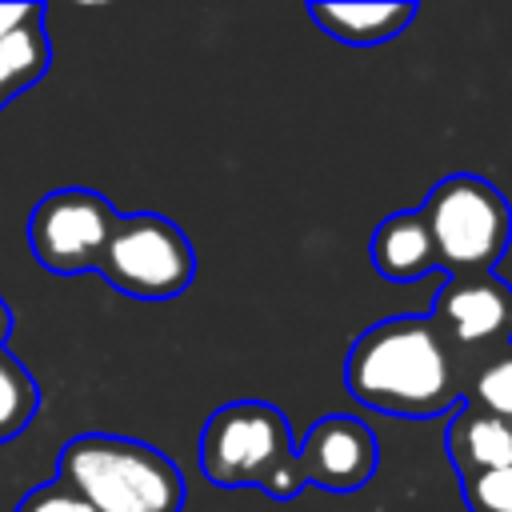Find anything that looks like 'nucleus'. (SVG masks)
Returning <instances> with one entry per match:
<instances>
[{"mask_svg": "<svg viewBox=\"0 0 512 512\" xmlns=\"http://www.w3.org/2000/svg\"><path fill=\"white\" fill-rule=\"evenodd\" d=\"M344 388L364 408L432 420L464 400V380L428 316H392L364 328L344 356Z\"/></svg>", "mask_w": 512, "mask_h": 512, "instance_id": "f257e3e1", "label": "nucleus"}, {"mask_svg": "<svg viewBox=\"0 0 512 512\" xmlns=\"http://www.w3.org/2000/svg\"><path fill=\"white\" fill-rule=\"evenodd\" d=\"M56 480L92 512H180V468L144 440L84 432L60 448Z\"/></svg>", "mask_w": 512, "mask_h": 512, "instance_id": "f03ea898", "label": "nucleus"}, {"mask_svg": "<svg viewBox=\"0 0 512 512\" xmlns=\"http://www.w3.org/2000/svg\"><path fill=\"white\" fill-rule=\"evenodd\" d=\"M420 216L432 232L436 264L448 276L492 272L512 244V204L492 180L476 172H452L436 180Z\"/></svg>", "mask_w": 512, "mask_h": 512, "instance_id": "7ed1b4c3", "label": "nucleus"}, {"mask_svg": "<svg viewBox=\"0 0 512 512\" xmlns=\"http://www.w3.org/2000/svg\"><path fill=\"white\" fill-rule=\"evenodd\" d=\"M96 272L124 296L136 300H172L196 276V252L188 236L156 212L120 216Z\"/></svg>", "mask_w": 512, "mask_h": 512, "instance_id": "20e7f679", "label": "nucleus"}, {"mask_svg": "<svg viewBox=\"0 0 512 512\" xmlns=\"http://www.w3.org/2000/svg\"><path fill=\"white\" fill-rule=\"evenodd\" d=\"M296 448L288 416L268 400L220 404L200 432V472L216 488H252L260 472Z\"/></svg>", "mask_w": 512, "mask_h": 512, "instance_id": "39448f33", "label": "nucleus"}, {"mask_svg": "<svg viewBox=\"0 0 512 512\" xmlns=\"http://www.w3.org/2000/svg\"><path fill=\"white\" fill-rule=\"evenodd\" d=\"M116 208L92 188H56L36 200L28 216V244L40 268L76 276L100 264V252L116 228Z\"/></svg>", "mask_w": 512, "mask_h": 512, "instance_id": "423d86ee", "label": "nucleus"}, {"mask_svg": "<svg viewBox=\"0 0 512 512\" xmlns=\"http://www.w3.org/2000/svg\"><path fill=\"white\" fill-rule=\"evenodd\" d=\"M432 332L448 348V356H476L484 360L512 344V288L496 272L480 276H448L428 312Z\"/></svg>", "mask_w": 512, "mask_h": 512, "instance_id": "0eeeda50", "label": "nucleus"}, {"mask_svg": "<svg viewBox=\"0 0 512 512\" xmlns=\"http://www.w3.org/2000/svg\"><path fill=\"white\" fill-rule=\"evenodd\" d=\"M296 464L308 488H324V492H360L380 464V444L376 432L344 412L320 416L300 448H296Z\"/></svg>", "mask_w": 512, "mask_h": 512, "instance_id": "6e6552de", "label": "nucleus"}, {"mask_svg": "<svg viewBox=\"0 0 512 512\" xmlns=\"http://www.w3.org/2000/svg\"><path fill=\"white\" fill-rule=\"evenodd\" d=\"M444 452L460 480L512 468V424L472 400H460L444 432Z\"/></svg>", "mask_w": 512, "mask_h": 512, "instance_id": "1a4fd4ad", "label": "nucleus"}, {"mask_svg": "<svg viewBox=\"0 0 512 512\" xmlns=\"http://www.w3.org/2000/svg\"><path fill=\"white\" fill-rule=\"evenodd\" d=\"M368 252H372V268L392 284H412V280L440 268L436 264V244H432V232H428L420 208L384 216L372 232Z\"/></svg>", "mask_w": 512, "mask_h": 512, "instance_id": "9d476101", "label": "nucleus"}, {"mask_svg": "<svg viewBox=\"0 0 512 512\" xmlns=\"http://www.w3.org/2000/svg\"><path fill=\"white\" fill-rule=\"evenodd\" d=\"M416 4H400V0H384V4H308V16L340 44L352 48H372L384 40H396L412 20H416Z\"/></svg>", "mask_w": 512, "mask_h": 512, "instance_id": "9b49d317", "label": "nucleus"}, {"mask_svg": "<svg viewBox=\"0 0 512 512\" xmlns=\"http://www.w3.org/2000/svg\"><path fill=\"white\" fill-rule=\"evenodd\" d=\"M40 16H28L20 28H12L4 40H0V108L24 92L28 84H36L44 72H48V40H44V28H40Z\"/></svg>", "mask_w": 512, "mask_h": 512, "instance_id": "f8f14e48", "label": "nucleus"}, {"mask_svg": "<svg viewBox=\"0 0 512 512\" xmlns=\"http://www.w3.org/2000/svg\"><path fill=\"white\" fill-rule=\"evenodd\" d=\"M36 408H40L36 380L28 376V368L16 356H8L0 348V444L20 436L32 424Z\"/></svg>", "mask_w": 512, "mask_h": 512, "instance_id": "ddd939ff", "label": "nucleus"}, {"mask_svg": "<svg viewBox=\"0 0 512 512\" xmlns=\"http://www.w3.org/2000/svg\"><path fill=\"white\" fill-rule=\"evenodd\" d=\"M464 400H472V404H480V408H488L512 424V344L492 352L472 372V380L464 384Z\"/></svg>", "mask_w": 512, "mask_h": 512, "instance_id": "4468645a", "label": "nucleus"}, {"mask_svg": "<svg viewBox=\"0 0 512 512\" xmlns=\"http://www.w3.org/2000/svg\"><path fill=\"white\" fill-rule=\"evenodd\" d=\"M468 512H512V468H496L472 480H460Z\"/></svg>", "mask_w": 512, "mask_h": 512, "instance_id": "2eb2a0df", "label": "nucleus"}, {"mask_svg": "<svg viewBox=\"0 0 512 512\" xmlns=\"http://www.w3.org/2000/svg\"><path fill=\"white\" fill-rule=\"evenodd\" d=\"M256 488L260 492H268L272 500H292V496H300L308 484H304V476H300V464H296V448H288V452H280L264 472H260V480H256Z\"/></svg>", "mask_w": 512, "mask_h": 512, "instance_id": "dca6fc26", "label": "nucleus"}, {"mask_svg": "<svg viewBox=\"0 0 512 512\" xmlns=\"http://www.w3.org/2000/svg\"><path fill=\"white\" fill-rule=\"evenodd\" d=\"M12 512H92L72 488H64L60 480H48L40 488H32Z\"/></svg>", "mask_w": 512, "mask_h": 512, "instance_id": "f3484780", "label": "nucleus"}, {"mask_svg": "<svg viewBox=\"0 0 512 512\" xmlns=\"http://www.w3.org/2000/svg\"><path fill=\"white\" fill-rule=\"evenodd\" d=\"M40 8L36 4H0V40L12 32V28H20L28 16H36Z\"/></svg>", "mask_w": 512, "mask_h": 512, "instance_id": "a211bd4d", "label": "nucleus"}, {"mask_svg": "<svg viewBox=\"0 0 512 512\" xmlns=\"http://www.w3.org/2000/svg\"><path fill=\"white\" fill-rule=\"evenodd\" d=\"M4 336H8V304L0 300V344H4Z\"/></svg>", "mask_w": 512, "mask_h": 512, "instance_id": "6ab92c4d", "label": "nucleus"}]
</instances>
